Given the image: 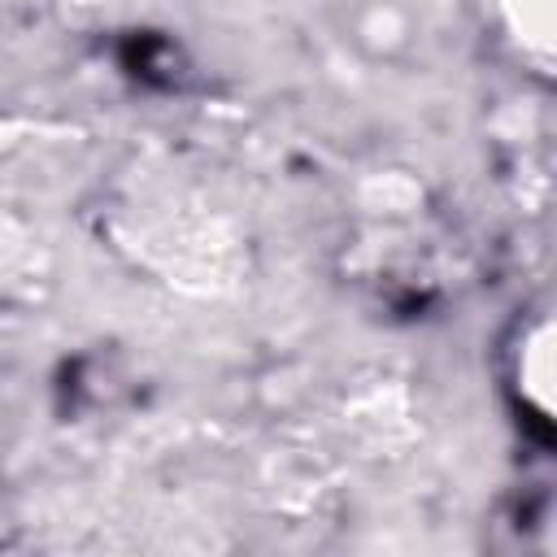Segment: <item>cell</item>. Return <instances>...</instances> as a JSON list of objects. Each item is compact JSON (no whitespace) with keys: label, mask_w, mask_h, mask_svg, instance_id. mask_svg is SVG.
I'll return each mask as SVG.
<instances>
[{"label":"cell","mask_w":557,"mask_h":557,"mask_svg":"<svg viewBox=\"0 0 557 557\" xmlns=\"http://www.w3.org/2000/svg\"><path fill=\"white\" fill-rule=\"evenodd\" d=\"M505 13L522 39V48H531L535 57H548L553 48V0H505Z\"/></svg>","instance_id":"cell-2"},{"label":"cell","mask_w":557,"mask_h":557,"mask_svg":"<svg viewBox=\"0 0 557 557\" xmlns=\"http://www.w3.org/2000/svg\"><path fill=\"white\" fill-rule=\"evenodd\" d=\"M518 387H522V405H527L540 422H548V413H553V331H548L544 318L522 335Z\"/></svg>","instance_id":"cell-1"}]
</instances>
